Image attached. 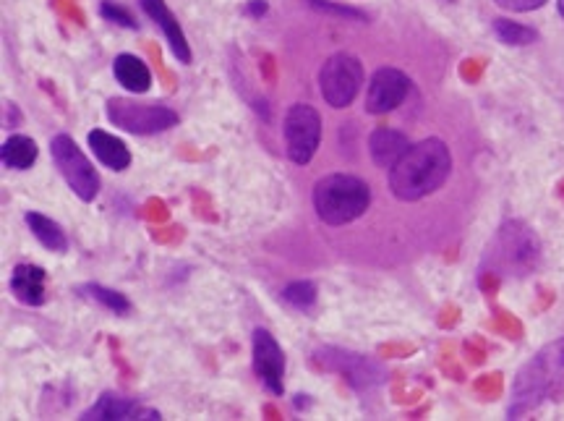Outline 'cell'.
Masks as SVG:
<instances>
[{
	"mask_svg": "<svg viewBox=\"0 0 564 421\" xmlns=\"http://www.w3.org/2000/svg\"><path fill=\"white\" fill-rule=\"evenodd\" d=\"M452 155L450 147L442 139H423L418 144H410L390 170V189L400 202H418L429 197L450 178Z\"/></svg>",
	"mask_w": 564,
	"mask_h": 421,
	"instance_id": "obj_1",
	"label": "cell"
},
{
	"mask_svg": "<svg viewBox=\"0 0 564 421\" xmlns=\"http://www.w3.org/2000/svg\"><path fill=\"white\" fill-rule=\"evenodd\" d=\"M564 395V338L544 346L517 372L512 382L507 416L520 419L531 414L544 401H557Z\"/></svg>",
	"mask_w": 564,
	"mask_h": 421,
	"instance_id": "obj_2",
	"label": "cell"
},
{
	"mask_svg": "<svg viewBox=\"0 0 564 421\" xmlns=\"http://www.w3.org/2000/svg\"><path fill=\"white\" fill-rule=\"evenodd\" d=\"M371 189L366 181L350 173H329L314 186V210L319 220L332 228L348 225L369 210Z\"/></svg>",
	"mask_w": 564,
	"mask_h": 421,
	"instance_id": "obj_3",
	"label": "cell"
},
{
	"mask_svg": "<svg viewBox=\"0 0 564 421\" xmlns=\"http://www.w3.org/2000/svg\"><path fill=\"white\" fill-rule=\"evenodd\" d=\"M541 262V241L523 220H507L486 252V265L497 275L525 278Z\"/></svg>",
	"mask_w": 564,
	"mask_h": 421,
	"instance_id": "obj_4",
	"label": "cell"
},
{
	"mask_svg": "<svg viewBox=\"0 0 564 421\" xmlns=\"http://www.w3.org/2000/svg\"><path fill=\"white\" fill-rule=\"evenodd\" d=\"M105 116L113 126L134 136L162 134L178 126V113L162 102H136L128 97H110Z\"/></svg>",
	"mask_w": 564,
	"mask_h": 421,
	"instance_id": "obj_5",
	"label": "cell"
},
{
	"mask_svg": "<svg viewBox=\"0 0 564 421\" xmlns=\"http://www.w3.org/2000/svg\"><path fill=\"white\" fill-rule=\"evenodd\" d=\"M50 155L68 184V189L74 191L81 202H92L100 194V173L89 163V157L81 152L79 144L68 134H58L50 139Z\"/></svg>",
	"mask_w": 564,
	"mask_h": 421,
	"instance_id": "obj_6",
	"label": "cell"
},
{
	"mask_svg": "<svg viewBox=\"0 0 564 421\" xmlns=\"http://www.w3.org/2000/svg\"><path fill=\"white\" fill-rule=\"evenodd\" d=\"M363 87V66L356 55L335 53L319 71V92L329 108L343 110L356 100Z\"/></svg>",
	"mask_w": 564,
	"mask_h": 421,
	"instance_id": "obj_7",
	"label": "cell"
},
{
	"mask_svg": "<svg viewBox=\"0 0 564 421\" xmlns=\"http://www.w3.org/2000/svg\"><path fill=\"white\" fill-rule=\"evenodd\" d=\"M282 134H285V150L290 160L296 165H309L322 142V116L306 102H296L285 113Z\"/></svg>",
	"mask_w": 564,
	"mask_h": 421,
	"instance_id": "obj_8",
	"label": "cell"
},
{
	"mask_svg": "<svg viewBox=\"0 0 564 421\" xmlns=\"http://www.w3.org/2000/svg\"><path fill=\"white\" fill-rule=\"evenodd\" d=\"M314 361L327 372L343 374L345 380L358 390H369L382 385L387 372L379 361L369 359L363 354H353V351H343V348H319L314 354Z\"/></svg>",
	"mask_w": 564,
	"mask_h": 421,
	"instance_id": "obj_9",
	"label": "cell"
},
{
	"mask_svg": "<svg viewBox=\"0 0 564 421\" xmlns=\"http://www.w3.org/2000/svg\"><path fill=\"white\" fill-rule=\"evenodd\" d=\"M251 348H254V372L259 382L272 395H282V390H285V356H282V348L275 335L256 327Z\"/></svg>",
	"mask_w": 564,
	"mask_h": 421,
	"instance_id": "obj_10",
	"label": "cell"
},
{
	"mask_svg": "<svg viewBox=\"0 0 564 421\" xmlns=\"http://www.w3.org/2000/svg\"><path fill=\"white\" fill-rule=\"evenodd\" d=\"M410 92V79L400 68H379L371 76L369 89H366V110L371 116H384L403 105Z\"/></svg>",
	"mask_w": 564,
	"mask_h": 421,
	"instance_id": "obj_11",
	"label": "cell"
},
{
	"mask_svg": "<svg viewBox=\"0 0 564 421\" xmlns=\"http://www.w3.org/2000/svg\"><path fill=\"white\" fill-rule=\"evenodd\" d=\"M131 421V419H160V411H152V408L139 406L131 398H123L118 393H102L97 398L94 406H89L81 421Z\"/></svg>",
	"mask_w": 564,
	"mask_h": 421,
	"instance_id": "obj_12",
	"label": "cell"
},
{
	"mask_svg": "<svg viewBox=\"0 0 564 421\" xmlns=\"http://www.w3.org/2000/svg\"><path fill=\"white\" fill-rule=\"evenodd\" d=\"M139 6L162 29V34H165V40L170 45V53L181 63H191V48H188L186 34H183L181 24H178L173 11L168 8V3L165 0H139Z\"/></svg>",
	"mask_w": 564,
	"mask_h": 421,
	"instance_id": "obj_13",
	"label": "cell"
},
{
	"mask_svg": "<svg viewBox=\"0 0 564 421\" xmlns=\"http://www.w3.org/2000/svg\"><path fill=\"white\" fill-rule=\"evenodd\" d=\"M408 150H410L408 136L400 134V131L387 129V126L371 131L369 152H371V160H374L379 168L392 170L397 160H400V157H403Z\"/></svg>",
	"mask_w": 564,
	"mask_h": 421,
	"instance_id": "obj_14",
	"label": "cell"
},
{
	"mask_svg": "<svg viewBox=\"0 0 564 421\" xmlns=\"http://www.w3.org/2000/svg\"><path fill=\"white\" fill-rule=\"evenodd\" d=\"M45 270L37 265H16L8 280V288L21 304L42 306L45 304Z\"/></svg>",
	"mask_w": 564,
	"mask_h": 421,
	"instance_id": "obj_15",
	"label": "cell"
},
{
	"mask_svg": "<svg viewBox=\"0 0 564 421\" xmlns=\"http://www.w3.org/2000/svg\"><path fill=\"white\" fill-rule=\"evenodd\" d=\"M87 142L89 150L94 152V157H97L105 168L121 173V170H126L128 165H131V152H128V147L118 136L108 134V131L102 129H94L87 134Z\"/></svg>",
	"mask_w": 564,
	"mask_h": 421,
	"instance_id": "obj_16",
	"label": "cell"
},
{
	"mask_svg": "<svg viewBox=\"0 0 564 421\" xmlns=\"http://www.w3.org/2000/svg\"><path fill=\"white\" fill-rule=\"evenodd\" d=\"M113 74L115 82L121 84L126 92H131V95H144L152 87V74H149L147 63L131 53H121L115 58Z\"/></svg>",
	"mask_w": 564,
	"mask_h": 421,
	"instance_id": "obj_17",
	"label": "cell"
},
{
	"mask_svg": "<svg viewBox=\"0 0 564 421\" xmlns=\"http://www.w3.org/2000/svg\"><path fill=\"white\" fill-rule=\"evenodd\" d=\"M24 223L29 225V231H32V236L40 241L45 249H50V252H68V238H66V231H63L61 225L55 223V220L45 218V215H40V212H27L24 215Z\"/></svg>",
	"mask_w": 564,
	"mask_h": 421,
	"instance_id": "obj_18",
	"label": "cell"
},
{
	"mask_svg": "<svg viewBox=\"0 0 564 421\" xmlns=\"http://www.w3.org/2000/svg\"><path fill=\"white\" fill-rule=\"evenodd\" d=\"M0 160L11 170L32 168L34 160H37V144H34V139H29V136H11V139H6V144H3V150H0Z\"/></svg>",
	"mask_w": 564,
	"mask_h": 421,
	"instance_id": "obj_19",
	"label": "cell"
},
{
	"mask_svg": "<svg viewBox=\"0 0 564 421\" xmlns=\"http://www.w3.org/2000/svg\"><path fill=\"white\" fill-rule=\"evenodd\" d=\"M79 296L89 299L92 304H100L102 309H108L110 314H131V301L123 296V293L113 291V288H105L100 283H87V286H79Z\"/></svg>",
	"mask_w": 564,
	"mask_h": 421,
	"instance_id": "obj_20",
	"label": "cell"
},
{
	"mask_svg": "<svg viewBox=\"0 0 564 421\" xmlns=\"http://www.w3.org/2000/svg\"><path fill=\"white\" fill-rule=\"evenodd\" d=\"M494 34L499 37V42L512 45V48H523V45H533L538 40V32L525 24H517L510 19H497L494 21Z\"/></svg>",
	"mask_w": 564,
	"mask_h": 421,
	"instance_id": "obj_21",
	"label": "cell"
},
{
	"mask_svg": "<svg viewBox=\"0 0 564 421\" xmlns=\"http://www.w3.org/2000/svg\"><path fill=\"white\" fill-rule=\"evenodd\" d=\"M282 301L296 312H309L316 304V286L311 280H296L282 288Z\"/></svg>",
	"mask_w": 564,
	"mask_h": 421,
	"instance_id": "obj_22",
	"label": "cell"
},
{
	"mask_svg": "<svg viewBox=\"0 0 564 421\" xmlns=\"http://www.w3.org/2000/svg\"><path fill=\"white\" fill-rule=\"evenodd\" d=\"M311 8L316 11H322V14H332V16H340V19H353V21H366V14L358 11L353 6H337L332 0H309Z\"/></svg>",
	"mask_w": 564,
	"mask_h": 421,
	"instance_id": "obj_23",
	"label": "cell"
},
{
	"mask_svg": "<svg viewBox=\"0 0 564 421\" xmlns=\"http://www.w3.org/2000/svg\"><path fill=\"white\" fill-rule=\"evenodd\" d=\"M100 14L108 21H115V24H121V27H126V29H139V24L134 21V16L128 14L123 6L113 3V0H105V3H102Z\"/></svg>",
	"mask_w": 564,
	"mask_h": 421,
	"instance_id": "obj_24",
	"label": "cell"
},
{
	"mask_svg": "<svg viewBox=\"0 0 564 421\" xmlns=\"http://www.w3.org/2000/svg\"><path fill=\"white\" fill-rule=\"evenodd\" d=\"M494 3L504 11H512V14H528V11L544 6L546 0H494Z\"/></svg>",
	"mask_w": 564,
	"mask_h": 421,
	"instance_id": "obj_25",
	"label": "cell"
},
{
	"mask_svg": "<svg viewBox=\"0 0 564 421\" xmlns=\"http://www.w3.org/2000/svg\"><path fill=\"white\" fill-rule=\"evenodd\" d=\"M246 14L264 16L267 14V0H249V3H246Z\"/></svg>",
	"mask_w": 564,
	"mask_h": 421,
	"instance_id": "obj_26",
	"label": "cell"
},
{
	"mask_svg": "<svg viewBox=\"0 0 564 421\" xmlns=\"http://www.w3.org/2000/svg\"><path fill=\"white\" fill-rule=\"evenodd\" d=\"M557 8H559V14H562V19H564V0H557Z\"/></svg>",
	"mask_w": 564,
	"mask_h": 421,
	"instance_id": "obj_27",
	"label": "cell"
}]
</instances>
